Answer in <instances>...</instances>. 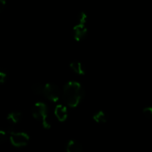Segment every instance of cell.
Returning <instances> with one entry per match:
<instances>
[{
	"label": "cell",
	"instance_id": "1",
	"mask_svg": "<svg viewBox=\"0 0 152 152\" xmlns=\"http://www.w3.org/2000/svg\"><path fill=\"white\" fill-rule=\"evenodd\" d=\"M84 95V91L78 82L70 81L64 86L63 99L67 105L76 108L81 102Z\"/></svg>",
	"mask_w": 152,
	"mask_h": 152
},
{
	"label": "cell",
	"instance_id": "2",
	"mask_svg": "<svg viewBox=\"0 0 152 152\" xmlns=\"http://www.w3.org/2000/svg\"><path fill=\"white\" fill-rule=\"evenodd\" d=\"M32 115L42 123L44 129H50V125L48 120V107L44 102H37L34 104L32 108Z\"/></svg>",
	"mask_w": 152,
	"mask_h": 152
},
{
	"label": "cell",
	"instance_id": "3",
	"mask_svg": "<svg viewBox=\"0 0 152 152\" xmlns=\"http://www.w3.org/2000/svg\"><path fill=\"white\" fill-rule=\"evenodd\" d=\"M42 94L47 98L48 100L53 102H56L59 101L61 96V91L59 86L53 83H47L43 88Z\"/></svg>",
	"mask_w": 152,
	"mask_h": 152
},
{
	"label": "cell",
	"instance_id": "4",
	"mask_svg": "<svg viewBox=\"0 0 152 152\" xmlns=\"http://www.w3.org/2000/svg\"><path fill=\"white\" fill-rule=\"evenodd\" d=\"M10 141L12 145L15 147H23L28 144L29 141V136L25 132H16L14 131H10Z\"/></svg>",
	"mask_w": 152,
	"mask_h": 152
},
{
	"label": "cell",
	"instance_id": "5",
	"mask_svg": "<svg viewBox=\"0 0 152 152\" xmlns=\"http://www.w3.org/2000/svg\"><path fill=\"white\" fill-rule=\"evenodd\" d=\"M74 37L77 41H80L83 39L86 36L88 32V29L86 27V25L83 24H77L74 27Z\"/></svg>",
	"mask_w": 152,
	"mask_h": 152
},
{
	"label": "cell",
	"instance_id": "6",
	"mask_svg": "<svg viewBox=\"0 0 152 152\" xmlns=\"http://www.w3.org/2000/svg\"><path fill=\"white\" fill-rule=\"evenodd\" d=\"M54 114L59 122H64L68 118V110L63 105H57L55 107Z\"/></svg>",
	"mask_w": 152,
	"mask_h": 152
},
{
	"label": "cell",
	"instance_id": "7",
	"mask_svg": "<svg viewBox=\"0 0 152 152\" xmlns=\"http://www.w3.org/2000/svg\"><path fill=\"white\" fill-rule=\"evenodd\" d=\"M67 152H82L83 147L80 142L75 140H71L67 144L66 147Z\"/></svg>",
	"mask_w": 152,
	"mask_h": 152
},
{
	"label": "cell",
	"instance_id": "8",
	"mask_svg": "<svg viewBox=\"0 0 152 152\" xmlns=\"http://www.w3.org/2000/svg\"><path fill=\"white\" fill-rule=\"evenodd\" d=\"M70 68L74 73H76L78 75H84L85 74L84 68H83L81 62H78V61H74V62H71Z\"/></svg>",
	"mask_w": 152,
	"mask_h": 152
},
{
	"label": "cell",
	"instance_id": "9",
	"mask_svg": "<svg viewBox=\"0 0 152 152\" xmlns=\"http://www.w3.org/2000/svg\"><path fill=\"white\" fill-rule=\"evenodd\" d=\"M22 117V113L19 111H13V112L8 114L7 117V121L11 124H16L21 120Z\"/></svg>",
	"mask_w": 152,
	"mask_h": 152
},
{
	"label": "cell",
	"instance_id": "10",
	"mask_svg": "<svg viewBox=\"0 0 152 152\" xmlns=\"http://www.w3.org/2000/svg\"><path fill=\"white\" fill-rule=\"evenodd\" d=\"M93 120L97 123H106L107 120H108V116L104 111H99L94 114Z\"/></svg>",
	"mask_w": 152,
	"mask_h": 152
},
{
	"label": "cell",
	"instance_id": "11",
	"mask_svg": "<svg viewBox=\"0 0 152 152\" xmlns=\"http://www.w3.org/2000/svg\"><path fill=\"white\" fill-rule=\"evenodd\" d=\"M43 88H44V86H42L40 83H34L32 86V91L34 92L36 94H42L43 92Z\"/></svg>",
	"mask_w": 152,
	"mask_h": 152
},
{
	"label": "cell",
	"instance_id": "12",
	"mask_svg": "<svg viewBox=\"0 0 152 152\" xmlns=\"http://www.w3.org/2000/svg\"><path fill=\"white\" fill-rule=\"evenodd\" d=\"M79 24H83V25H85L87 21V15L84 13V12H82V13H80L79 15Z\"/></svg>",
	"mask_w": 152,
	"mask_h": 152
},
{
	"label": "cell",
	"instance_id": "13",
	"mask_svg": "<svg viewBox=\"0 0 152 152\" xmlns=\"http://www.w3.org/2000/svg\"><path fill=\"white\" fill-rule=\"evenodd\" d=\"M142 113L146 117H151L152 115V108L150 106L145 107V108H143Z\"/></svg>",
	"mask_w": 152,
	"mask_h": 152
},
{
	"label": "cell",
	"instance_id": "14",
	"mask_svg": "<svg viewBox=\"0 0 152 152\" xmlns=\"http://www.w3.org/2000/svg\"><path fill=\"white\" fill-rule=\"evenodd\" d=\"M7 139V133L4 131L0 130V143H2Z\"/></svg>",
	"mask_w": 152,
	"mask_h": 152
},
{
	"label": "cell",
	"instance_id": "15",
	"mask_svg": "<svg viewBox=\"0 0 152 152\" xmlns=\"http://www.w3.org/2000/svg\"><path fill=\"white\" fill-rule=\"evenodd\" d=\"M6 78H7V75H6L5 73L0 71V84L4 83L5 82Z\"/></svg>",
	"mask_w": 152,
	"mask_h": 152
},
{
	"label": "cell",
	"instance_id": "16",
	"mask_svg": "<svg viewBox=\"0 0 152 152\" xmlns=\"http://www.w3.org/2000/svg\"><path fill=\"white\" fill-rule=\"evenodd\" d=\"M5 6V0H0V13L3 10Z\"/></svg>",
	"mask_w": 152,
	"mask_h": 152
}]
</instances>
